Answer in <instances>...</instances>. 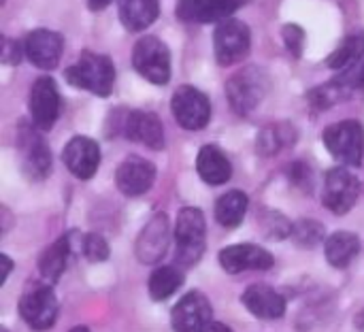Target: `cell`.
Returning a JSON list of instances; mask_svg holds the SVG:
<instances>
[{
    "label": "cell",
    "instance_id": "cell-1",
    "mask_svg": "<svg viewBox=\"0 0 364 332\" xmlns=\"http://www.w3.org/2000/svg\"><path fill=\"white\" fill-rule=\"evenodd\" d=\"M271 90V77L264 68L247 66L226 81V96L237 115H250Z\"/></svg>",
    "mask_w": 364,
    "mask_h": 332
},
{
    "label": "cell",
    "instance_id": "cell-2",
    "mask_svg": "<svg viewBox=\"0 0 364 332\" xmlns=\"http://www.w3.org/2000/svg\"><path fill=\"white\" fill-rule=\"evenodd\" d=\"M205 215L196 207H186L177 215L175 224V262L183 269L194 267L205 254Z\"/></svg>",
    "mask_w": 364,
    "mask_h": 332
},
{
    "label": "cell",
    "instance_id": "cell-3",
    "mask_svg": "<svg viewBox=\"0 0 364 332\" xmlns=\"http://www.w3.org/2000/svg\"><path fill=\"white\" fill-rule=\"evenodd\" d=\"M66 81L79 90H87L96 96H109L115 83V68L107 55L94 51H81L75 66L66 70Z\"/></svg>",
    "mask_w": 364,
    "mask_h": 332
},
{
    "label": "cell",
    "instance_id": "cell-4",
    "mask_svg": "<svg viewBox=\"0 0 364 332\" xmlns=\"http://www.w3.org/2000/svg\"><path fill=\"white\" fill-rule=\"evenodd\" d=\"M132 66L149 83L164 85L171 79V53L158 36H141L132 47Z\"/></svg>",
    "mask_w": 364,
    "mask_h": 332
},
{
    "label": "cell",
    "instance_id": "cell-5",
    "mask_svg": "<svg viewBox=\"0 0 364 332\" xmlns=\"http://www.w3.org/2000/svg\"><path fill=\"white\" fill-rule=\"evenodd\" d=\"M326 149L348 166H360L364 156V128L356 119L328 126L322 134Z\"/></svg>",
    "mask_w": 364,
    "mask_h": 332
},
{
    "label": "cell",
    "instance_id": "cell-6",
    "mask_svg": "<svg viewBox=\"0 0 364 332\" xmlns=\"http://www.w3.org/2000/svg\"><path fill=\"white\" fill-rule=\"evenodd\" d=\"M213 47H215V58L222 66L237 64L239 60H243L250 53L252 32L243 21L228 17L215 26Z\"/></svg>",
    "mask_w": 364,
    "mask_h": 332
},
{
    "label": "cell",
    "instance_id": "cell-7",
    "mask_svg": "<svg viewBox=\"0 0 364 332\" xmlns=\"http://www.w3.org/2000/svg\"><path fill=\"white\" fill-rule=\"evenodd\" d=\"M19 316L34 331H47L58 318V299L49 284H38L23 292L19 301Z\"/></svg>",
    "mask_w": 364,
    "mask_h": 332
},
{
    "label": "cell",
    "instance_id": "cell-8",
    "mask_svg": "<svg viewBox=\"0 0 364 332\" xmlns=\"http://www.w3.org/2000/svg\"><path fill=\"white\" fill-rule=\"evenodd\" d=\"M171 109H173L177 124L186 130H200L209 124V117H211L209 98L192 85H181L173 94Z\"/></svg>",
    "mask_w": 364,
    "mask_h": 332
},
{
    "label": "cell",
    "instance_id": "cell-9",
    "mask_svg": "<svg viewBox=\"0 0 364 332\" xmlns=\"http://www.w3.org/2000/svg\"><path fill=\"white\" fill-rule=\"evenodd\" d=\"M360 196V179L348 168H333L324 181L322 203L335 215H346Z\"/></svg>",
    "mask_w": 364,
    "mask_h": 332
},
{
    "label": "cell",
    "instance_id": "cell-10",
    "mask_svg": "<svg viewBox=\"0 0 364 332\" xmlns=\"http://www.w3.org/2000/svg\"><path fill=\"white\" fill-rule=\"evenodd\" d=\"M60 115V94L51 77H38L30 90V117L34 128L49 130L53 128Z\"/></svg>",
    "mask_w": 364,
    "mask_h": 332
},
{
    "label": "cell",
    "instance_id": "cell-11",
    "mask_svg": "<svg viewBox=\"0 0 364 332\" xmlns=\"http://www.w3.org/2000/svg\"><path fill=\"white\" fill-rule=\"evenodd\" d=\"M211 303L200 292H188L171 311L173 332H203L211 322Z\"/></svg>",
    "mask_w": 364,
    "mask_h": 332
},
{
    "label": "cell",
    "instance_id": "cell-12",
    "mask_svg": "<svg viewBox=\"0 0 364 332\" xmlns=\"http://www.w3.org/2000/svg\"><path fill=\"white\" fill-rule=\"evenodd\" d=\"M168 241H171L168 218L164 213H158L145 224V228L136 237L134 254L143 264H154L164 258V254L168 250Z\"/></svg>",
    "mask_w": 364,
    "mask_h": 332
},
{
    "label": "cell",
    "instance_id": "cell-13",
    "mask_svg": "<svg viewBox=\"0 0 364 332\" xmlns=\"http://www.w3.org/2000/svg\"><path fill=\"white\" fill-rule=\"evenodd\" d=\"M245 2L247 0H179L177 17L188 23H220Z\"/></svg>",
    "mask_w": 364,
    "mask_h": 332
},
{
    "label": "cell",
    "instance_id": "cell-14",
    "mask_svg": "<svg viewBox=\"0 0 364 332\" xmlns=\"http://www.w3.org/2000/svg\"><path fill=\"white\" fill-rule=\"evenodd\" d=\"M62 49H64L62 34H58L53 30H45V28L30 32L23 43L26 58L36 68H43V70H51L58 66V62L62 58Z\"/></svg>",
    "mask_w": 364,
    "mask_h": 332
},
{
    "label": "cell",
    "instance_id": "cell-15",
    "mask_svg": "<svg viewBox=\"0 0 364 332\" xmlns=\"http://www.w3.org/2000/svg\"><path fill=\"white\" fill-rule=\"evenodd\" d=\"M122 134L128 136L130 141L143 143L149 149L164 147L162 122L156 113H149V111H124Z\"/></svg>",
    "mask_w": 364,
    "mask_h": 332
},
{
    "label": "cell",
    "instance_id": "cell-16",
    "mask_svg": "<svg viewBox=\"0 0 364 332\" xmlns=\"http://www.w3.org/2000/svg\"><path fill=\"white\" fill-rule=\"evenodd\" d=\"M220 264L226 273L239 275L243 271H269L275 264V260L264 247L245 243V245H230L222 250Z\"/></svg>",
    "mask_w": 364,
    "mask_h": 332
},
{
    "label": "cell",
    "instance_id": "cell-17",
    "mask_svg": "<svg viewBox=\"0 0 364 332\" xmlns=\"http://www.w3.org/2000/svg\"><path fill=\"white\" fill-rule=\"evenodd\" d=\"M156 181V166L139 156H128L115 173V186L126 196L145 194Z\"/></svg>",
    "mask_w": 364,
    "mask_h": 332
},
{
    "label": "cell",
    "instance_id": "cell-18",
    "mask_svg": "<svg viewBox=\"0 0 364 332\" xmlns=\"http://www.w3.org/2000/svg\"><path fill=\"white\" fill-rule=\"evenodd\" d=\"M64 164L77 179H92L100 164V147L87 136H75L64 147Z\"/></svg>",
    "mask_w": 364,
    "mask_h": 332
},
{
    "label": "cell",
    "instance_id": "cell-19",
    "mask_svg": "<svg viewBox=\"0 0 364 332\" xmlns=\"http://www.w3.org/2000/svg\"><path fill=\"white\" fill-rule=\"evenodd\" d=\"M243 305L260 320H279L286 314V299L267 284L250 286L243 292Z\"/></svg>",
    "mask_w": 364,
    "mask_h": 332
},
{
    "label": "cell",
    "instance_id": "cell-20",
    "mask_svg": "<svg viewBox=\"0 0 364 332\" xmlns=\"http://www.w3.org/2000/svg\"><path fill=\"white\" fill-rule=\"evenodd\" d=\"M73 254V232L60 237L53 245H49L38 258V273L45 284H55L60 275L66 271L68 258Z\"/></svg>",
    "mask_w": 364,
    "mask_h": 332
},
{
    "label": "cell",
    "instance_id": "cell-21",
    "mask_svg": "<svg viewBox=\"0 0 364 332\" xmlns=\"http://www.w3.org/2000/svg\"><path fill=\"white\" fill-rule=\"evenodd\" d=\"M196 171L203 181L209 186H222L232 177V164L224 156V151L215 145H205L196 158Z\"/></svg>",
    "mask_w": 364,
    "mask_h": 332
},
{
    "label": "cell",
    "instance_id": "cell-22",
    "mask_svg": "<svg viewBox=\"0 0 364 332\" xmlns=\"http://www.w3.org/2000/svg\"><path fill=\"white\" fill-rule=\"evenodd\" d=\"M117 13L126 30L141 32L158 19L160 2L158 0H119Z\"/></svg>",
    "mask_w": 364,
    "mask_h": 332
},
{
    "label": "cell",
    "instance_id": "cell-23",
    "mask_svg": "<svg viewBox=\"0 0 364 332\" xmlns=\"http://www.w3.org/2000/svg\"><path fill=\"white\" fill-rule=\"evenodd\" d=\"M324 252H326V260L335 267V269H346L360 252V239L354 232H335L326 239L324 243Z\"/></svg>",
    "mask_w": 364,
    "mask_h": 332
},
{
    "label": "cell",
    "instance_id": "cell-24",
    "mask_svg": "<svg viewBox=\"0 0 364 332\" xmlns=\"http://www.w3.org/2000/svg\"><path fill=\"white\" fill-rule=\"evenodd\" d=\"M247 205H250V200L243 192H239V190L226 192L215 203V220L226 228H235L243 222V218L247 213Z\"/></svg>",
    "mask_w": 364,
    "mask_h": 332
},
{
    "label": "cell",
    "instance_id": "cell-25",
    "mask_svg": "<svg viewBox=\"0 0 364 332\" xmlns=\"http://www.w3.org/2000/svg\"><path fill=\"white\" fill-rule=\"evenodd\" d=\"M363 58L364 32H354V34H350V36L341 43V47H337V49L331 53V58L326 60V64H328L333 70L346 73V70H350L352 66H356Z\"/></svg>",
    "mask_w": 364,
    "mask_h": 332
},
{
    "label": "cell",
    "instance_id": "cell-26",
    "mask_svg": "<svg viewBox=\"0 0 364 332\" xmlns=\"http://www.w3.org/2000/svg\"><path fill=\"white\" fill-rule=\"evenodd\" d=\"M23 160H26V171L34 179H45L51 171V151L47 143L38 136H28L26 149H23Z\"/></svg>",
    "mask_w": 364,
    "mask_h": 332
},
{
    "label": "cell",
    "instance_id": "cell-27",
    "mask_svg": "<svg viewBox=\"0 0 364 332\" xmlns=\"http://www.w3.org/2000/svg\"><path fill=\"white\" fill-rule=\"evenodd\" d=\"M183 284V275L177 267H160L149 277V296L151 301H166L171 294H175Z\"/></svg>",
    "mask_w": 364,
    "mask_h": 332
},
{
    "label": "cell",
    "instance_id": "cell-28",
    "mask_svg": "<svg viewBox=\"0 0 364 332\" xmlns=\"http://www.w3.org/2000/svg\"><path fill=\"white\" fill-rule=\"evenodd\" d=\"M350 94H352V90L337 77V79H333L331 83L318 85L316 90H311L307 98H309V102H311L316 109H331L333 105H337L339 100L348 98Z\"/></svg>",
    "mask_w": 364,
    "mask_h": 332
},
{
    "label": "cell",
    "instance_id": "cell-29",
    "mask_svg": "<svg viewBox=\"0 0 364 332\" xmlns=\"http://www.w3.org/2000/svg\"><path fill=\"white\" fill-rule=\"evenodd\" d=\"M324 226L316 220H301L292 226V239L301 247H318L324 241Z\"/></svg>",
    "mask_w": 364,
    "mask_h": 332
},
{
    "label": "cell",
    "instance_id": "cell-30",
    "mask_svg": "<svg viewBox=\"0 0 364 332\" xmlns=\"http://www.w3.org/2000/svg\"><path fill=\"white\" fill-rule=\"evenodd\" d=\"M81 254H83L90 262H105V260H109L111 250H109V243H107L100 235L90 232V235H85V237L81 239Z\"/></svg>",
    "mask_w": 364,
    "mask_h": 332
},
{
    "label": "cell",
    "instance_id": "cell-31",
    "mask_svg": "<svg viewBox=\"0 0 364 332\" xmlns=\"http://www.w3.org/2000/svg\"><path fill=\"white\" fill-rule=\"evenodd\" d=\"M282 34H284L286 49L294 58H301L303 55V49H305V32H303V28L296 26V23H288V26H284Z\"/></svg>",
    "mask_w": 364,
    "mask_h": 332
},
{
    "label": "cell",
    "instance_id": "cell-32",
    "mask_svg": "<svg viewBox=\"0 0 364 332\" xmlns=\"http://www.w3.org/2000/svg\"><path fill=\"white\" fill-rule=\"evenodd\" d=\"M284 143H286V141H284L282 128H267V130H262L260 136H258V149H260V154H264V156L275 154Z\"/></svg>",
    "mask_w": 364,
    "mask_h": 332
},
{
    "label": "cell",
    "instance_id": "cell-33",
    "mask_svg": "<svg viewBox=\"0 0 364 332\" xmlns=\"http://www.w3.org/2000/svg\"><path fill=\"white\" fill-rule=\"evenodd\" d=\"M339 79L352 90V92H356V90H364V58L356 64V66H352L350 70H346V73H341L339 75Z\"/></svg>",
    "mask_w": 364,
    "mask_h": 332
},
{
    "label": "cell",
    "instance_id": "cell-34",
    "mask_svg": "<svg viewBox=\"0 0 364 332\" xmlns=\"http://www.w3.org/2000/svg\"><path fill=\"white\" fill-rule=\"evenodd\" d=\"M269 218H271V224H269V230H267L269 237H273V239H286L288 235H292V224L284 215L271 213Z\"/></svg>",
    "mask_w": 364,
    "mask_h": 332
},
{
    "label": "cell",
    "instance_id": "cell-35",
    "mask_svg": "<svg viewBox=\"0 0 364 332\" xmlns=\"http://www.w3.org/2000/svg\"><path fill=\"white\" fill-rule=\"evenodd\" d=\"M0 60H2V64H11V66L19 64V60H21V45L17 41H13V38H4V47H2Z\"/></svg>",
    "mask_w": 364,
    "mask_h": 332
},
{
    "label": "cell",
    "instance_id": "cell-36",
    "mask_svg": "<svg viewBox=\"0 0 364 332\" xmlns=\"http://www.w3.org/2000/svg\"><path fill=\"white\" fill-rule=\"evenodd\" d=\"M0 262H2V273H0V284H4L6 282V277H9V273L13 271V262H11V258L9 256H0Z\"/></svg>",
    "mask_w": 364,
    "mask_h": 332
},
{
    "label": "cell",
    "instance_id": "cell-37",
    "mask_svg": "<svg viewBox=\"0 0 364 332\" xmlns=\"http://www.w3.org/2000/svg\"><path fill=\"white\" fill-rule=\"evenodd\" d=\"M203 332H232V331H230L226 324H222V322H213V320H211V322L203 328Z\"/></svg>",
    "mask_w": 364,
    "mask_h": 332
},
{
    "label": "cell",
    "instance_id": "cell-38",
    "mask_svg": "<svg viewBox=\"0 0 364 332\" xmlns=\"http://www.w3.org/2000/svg\"><path fill=\"white\" fill-rule=\"evenodd\" d=\"M109 2H113V0H87V6L92 11H102V9L109 6Z\"/></svg>",
    "mask_w": 364,
    "mask_h": 332
},
{
    "label": "cell",
    "instance_id": "cell-39",
    "mask_svg": "<svg viewBox=\"0 0 364 332\" xmlns=\"http://www.w3.org/2000/svg\"><path fill=\"white\" fill-rule=\"evenodd\" d=\"M356 326H358V331L364 332V309H363V314L356 318Z\"/></svg>",
    "mask_w": 364,
    "mask_h": 332
},
{
    "label": "cell",
    "instance_id": "cell-40",
    "mask_svg": "<svg viewBox=\"0 0 364 332\" xmlns=\"http://www.w3.org/2000/svg\"><path fill=\"white\" fill-rule=\"evenodd\" d=\"M68 332H90L85 326H75V328H70Z\"/></svg>",
    "mask_w": 364,
    "mask_h": 332
},
{
    "label": "cell",
    "instance_id": "cell-41",
    "mask_svg": "<svg viewBox=\"0 0 364 332\" xmlns=\"http://www.w3.org/2000/svg\"><path fill=\"white\" fill-rule=\"evenodd\" d=\"M0 332H9V331H6V328H2V331H0Z\"/></svg>",
    "mask_w": 364,
    "mask_h": 332
}]
</instances>
